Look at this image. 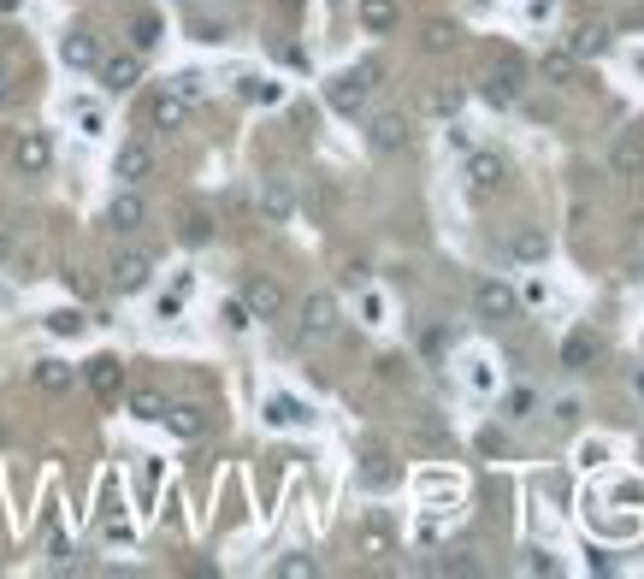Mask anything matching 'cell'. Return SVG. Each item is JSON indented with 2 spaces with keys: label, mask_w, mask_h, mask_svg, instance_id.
<instances>
[{
  "label": "cell",
  "mask_w": 644,
  "mask_h": 579,
  "mask_svg": "<svg viewBox=\"0 0 644 579\" xmlns=\"http://www.w3.org/2000/svg\"><path fill=\"white\" fill-rule=\"evenodd\" d=\"M455 42H461V30H455L450 18H432V24L420 30V48H426V54H450Z\"/></svg>",
  "instance_id": "obj_28"
},
{
  "label": "cell",
  "mask_w": 644,
  "mask_h": 579,
  "mask_svg": "<svg viewBox=\"0 0 644 579\" xmlns=\"http://www.w3.org/2000/svg\"><path fill=\"white\" fill-rule=\"evenodd\" d=\"M591 355H597V337H591V331H574V337L562 343V361H568V367H585Z\"/></svg>",
  "instance_id": "obj_33"
},
{
  "label": "cell",
  "mask_w": 644,
  "mask_h": 579,
  "mask_svg": "<svg viewBox=\"0 0 644 579\" xmlns=\"http://www.w3.org/2000/svg\"><path fill=\"white\" fill-rule=\"evenodd\" d=\"M101 225H107L113 237H136V231L148 225V201H142V190H136V184H125V190L107 201V219H101Z\"/></svg>",
  "instance_id": "obj_5"
},
{
  "label": "cell",
  "mask_w": 644,
  "mask_h": 579,
  "mask_svg": "<svg viewBox=\"0 0 644 579\" xmlns=\"http://www.w3.org/2000/svg\"><path fill=\"white\" fill-rule=\"evenodd\" d=\"M337 325H343L337 296H331V290H308V296H302V320H296L302 343H325V337H337Z\"/></svg>",
  "instance_id": "obj_2"
},
{
  "label": "cell",
  "mask_w": 644,
  "mask_h": 579,
  "mask_svg": "<svg viewBox=\"0 0 644 579\" xmlns=\"http://www.w3.org/2000/svg\"><path fill=\"white\" fill-rule=\"evenodd\" d=\"M379 379H390V385L408 379V361H402V355H385V361H379Z\"/></svg>",
  "instance_id": "obj_37"
},
{
  "label": "cell",
  "mask_w": 644,
  "mask_h": 579,
  "mask_svg": "<svg viewBox=\"0 0 644 579\" xmlns=\"http://www.w3.org/2000/svg\"><path fill=\"white\" fill-rule=\"evenodd\" d=\"M60 60L71 65V71H95V60H101V42H95V30H71L60 42Z\"/></svg>",
  "instance_id": "obj_22"
},
{
  "label": "cell",
  "mask_w": 644,
  "mask_h": 579,
  "mask_svg": "<svg viewBox=\"0 0 644 579\" xmlns=\"http://www.w3.org/2000/svg\"><path fill=\"white\" fill-rule=\"evenodd\" d=\"M479 6H491V0H479Z\"/></svg>",
  "instance_id": "obj_44"
},
{
  "label": "cell",
  "mask_w": 644,
  "mask_h": 579,
  "mask_svg": "<svg viewBox=\"0 0 644 579\" xmlns=\"http://www.w3.org/2000/svg\"><path fill=\"white\" fill-rule=\"evenodd\" d=\"M633 390H639V396H644V367H639V373H633Z\"/></svg>",
  "instance_id": "obj_43"
},
{
  "label": "cell",
  "mask_w": 644,
  "mask_h": 579,
  "mask_svg": "<svg viewBox=\"0 0 644 579\" xmlns=\"http://www.w3.org/2000/svg\"><path fill=\"white\" fill-rule=\"evenodd\" d=\"M473 314H479L485 325L515 320V314H520L515 284H509V278H479V284H473Z\"/></svg>",
  "instance_id": "obj_3"
},
{
  "label": "cell",
  "mask_w": 644,
  "mask_h": 579,
  "mask_svg": "<svg viewBox=\"0 0 644 579\" xmlns=\"http://www.w3.org/2000/svg\"><path fill=\"white\" fill-rule=\"evenodd\" d=\"M556 420H562V426H574V420H580V402H574V396H562V402H556Z\"/></svg>",
  "instance_id": "obj_40"
},
{
  "label": "cell",
  "mask_w": 644,
  "mask_h": 579,
  "mask_svg": "<svg viewBox=\"0 0 644 579\" xmlns=\"http://www.w3.org/2000/svg\"><path fill=\"white\" fill-rule=\"evenodd\" d=\"M609 172H615V178H644V125L615 136V148H609Z\"/></svg>",
  "instance_id": "obj_14"
},
{
  "label": "cell",
  "mask_w": 644,
  "mask_h": 579,
  "mask_svg": "<svg viewBox=\"0 0 644 579\" xmlns=\"http://www.w3.org/2000/svg\"><path fill=\"white\" fill-rule=\"evenodd\" d=\"M142 119H148V130H166V136H172V130L190 125V101H184L178 89H160V95L148 101V113H142Z\"/></svg>",
  "instance_id": "obj_15"
},
{
  "label": "cell",
  "mask_w": 644,
  "mask_h": 579,
  "mask_svg": "<svg viewBox=\"0 0 644 579\" xmlns=\"http://www.w3.org/2000/svg\"><path fill=\"white\" fill-rule=\"evenodd\" d=\"M355 12H361V30L367 36H390L402 24V0H361Z\"/></svg>",
  "instance_id": "obj_21"
},
{
  "label": "cell",
  "mask_w": 644,
  "mask_h": 579,
  "mask_svg": "<svg viewBox=\"0 0 644 579\" xmlns=\"http://www.w3.org/2000/svg\"><path fill=\"white\" fill-rule=\"evenodd\" d=\"M574 60H603L609 48H615V30L603 24V18H580L574 30H568V42H562Z\"/></svg>",
  "instance_id": "obj_8"
},
{
  "label": "cell",
  "mask_w": 644,
  "mask_h": 579,
  "mask_svg": "<svg viewBox=\"0 0 644 579\" xmlns=\"http://www.w3.org/2000/svg\"><path fill=\"white\" fill-rule=\"evenodd\" d=\"M154 42H160V18H154V12H142V18H130V48H136V54H148Z\"/></svg>",
  "instance_id": "obj_30"
},
{
  "label": "cell",
  "mask_w": 644,
  "mask_h": 579,
  "mask_svg": "<svg viewBox=\"0 0 644 579\" xmlns=\"http://www.w3.org/2000/svg\"><path fill=\"white\" fill-rule=\"evenodd\" d=\"M77 379L95 390L101 402H119V390H125V361H119V355H95L89 367H77Z\"/></svg>",
  "instance_id": "obj_11"
},
{
  "label": "cell",
  "mask_w": 644,
  "mask_h": 579,
  "mask_svg": "<svg viewBox=\"0 0 644 579\" xmlns=\"http://www.w3.org/2000/svg\"><path fill=\"white\" fill-rule=\"evenodd\" d=\"M148 278H154V260L142 255V249H125V255H113V266H107V284H113L119 296L148 290Z\"/></svg>",
  "instance_id": "obj_9"
},
{
  "label": "cell",
  "mask_w": 644,
  "mask_h": 579,
  "mask_svg": "<svg viewBox=\"0 0 644 579\" xmlns=\"http://www.w3.org/2000/svg\"><path fill=\"white\" fill-rule=\"evenodd\" d=\"M160 420H166V432H172V438H184V444L207 432V414H201L195 402H166V414H160Z\"/></svg>",
  "instance_id": "obj_20"
},
{
  "label": "cell",
  "mask_w": 644,
  "mask_h": 579,
  "mask_svg": "<svg viewBox=\"0 0 644 579\" xmlns=\"http://www.w3.org/2000/svg\"><path fill=\"white\" fill-rule=\"evenodd\" d=\"M266 420H272V426H314L308 402H296V396H272V402H266Z\"/></svg>",
  "instance_id": "obj_26"
},
{
  "label": "cell",
  "mask_w": 644,
  "mask_h": 579,
  "mask_svg": "<svg viewBox=\"0 0 644 579\" xmlns=\"http://www.w3.org/2000/svg\"><path fill=\"white\" fill-rule=\"evenodd\" d=\"M361 485H367V491H385V485H396V461H390V455H367Z\"/></svg>",
  "instance_id": "obj_29"
},
{
  "label": "cell",
  "mask_w": 644,
  "mask_h": 579,
  "mask_svg": "<svg viewBox=\"0 0 644 579\" xmlns=\"http://www.w3.org/2000/svg\"><path fill=\"white\" fill-rule=\"evenodd\" d=\"M172 89H178L184 101H195V95H201V77H195V71H184V77H172Z\"/></svg>",
  "instance_id": "obj_38"
},
{
  "label": "cell",
  "mask_w": 644,
  "mask_h": 579,
  "mask_svg": "<svg viewBox=\"0 0 644 579\" xmlns=\"http://www.w3.org/2000/svg\"><path fill=\"white\" fill-rule=\"evenodd\" d=\"M355 550H361V556H390V550H396V526L373 509V515L355 526Z\"/></svg>",
  "instance_id": "obj_18"
},
{
  "label": "cell",
  "mask_w": 644,
  "mask_h": 579,
  "mask_svg": "<svg viewBox=\"0 0 644 579\" xmlns=\"http://www.w3.org/2000/svg\"><path fill=\"white\" fill-rule=\"evenodd\" d=\"M461 101H467V89H461V83H438V89L426 95V113H432V119H455V113H461Z\"/></svg>",
  "instance_id": "obj_27"
},
{
  "label": "cell",
  "mask_w": 644,
  "mask_h": 579,
  "mask_svg": "<svg viewBox=\"0 0 644 579\" xmlns=\"http://www.w3.org/2000/svg\"><path fill=\"white\" fill-rule=\"evenodd\" d=\"M95 77H101L107 95H130V89L142 83V54H136V48H130V54H101V60H95Z\"/></svg>",
  "instance_id": "obj_7"
},
{
  "label": "cell",
  "mask_w": 644,
  "mask_h": 579,
  "mask_svg": "<svg viewBox=\"0 0 644 579\" xmlns=\"http://www.w3.org/2000/svg\"><path fill=\"white\" fill-rule=\"evenodd\" d=\"M509 255H515V260H526V266H532V260H544V255H550V237H544V231H538V225H520L515 237H509Z\"/></svg>",
  "instance_id": "obj_25"
},
{
  "label": "cell",
  "mask_w": 644,
  "mask_h": 579,
  "mask_svg": "<svg viewBox=\"0 0 644 579\" xmlns=\"http://www.w3.org/2000/svg\"><path fill=\"white\" fill-rule=\"evenodd\" d=\"M113 178H119V184H142V178H154V148H148L142 136L119 142V154H113Z\"/></svg>",
  "instance_id": "obj_13"
},
{
  "label": "cell",
  "mask_w": 644,
  "mask_h": 579,
  "mask_svg": "<svg viewBox=\"0 0 644 579\" xmlns=\"http://www.w3.org/2000/svg\"><path fill=\"white\" fill-rule=\"evenodd\" d=\"M479 95H485L491 107H515V101H520V60H515V54H503V65L479 83Z\"/></svg>",
  "instance_id": "obj_17"
},
{
  "label": "cell",
  "mask_w": 644,
  "mask_h": 579,
  "mask_svg": "<svg viewBox=\"0 0 644 579\" xmlns=\"http://www.w3.org/2000/svg\"><path fill=\"white\" fill-rule=\"evenodd\" d=\"M260 219L266 225H290L296 219V184L290 178H266L260 184Z\"/></svg>",
  "instance_id": "obj_16"
},
{
  "label": "cell",
  "mask_w": 644,
  "mask_h": 579,
  "mask_svg": "<svg viewBox=\"0 0 644 579\" xmlns=\"http://www.w3.org/2000/svg\"><path fill=\"white\" fill-rule=\"evenodd\" d=\"M48 166H54L48 130H18V142H12V172H18V178H42Z\"/></svg>",
  "instance_id": "obj_4"
},
{
  "label": "cell",
  "mask_w": 644,
  "mask_h": 579,
  "mask_svg": "<svg viewBox=\"0 0 644 579\" xmlns=\"http://www.w3.org/2000/svg\"><path fill=\"white\" fill-rule=\"evenodd\" d=\"M461 172H467V190H473V195H497V190H503V178H509L503 154H491V148H473Z\"/></svg>",
  "instance_id": "obj_10"
},
{
  "label": "cell",
  "mask_w": 644,
  "mask_h": 579,
  "mask_svg": "<svg viewBox=\"0 0 644 579\" xmlns=\"http://www.w3.org/2000/svg\"><path fill=\"white\" fill-rule=\"evenodd\" d=\"M538 77H544L550 89H580V60H574L568 48H550V54L538 60Z\"/></svg>",
  "instance_id": "obj_19"
},
{
  "label": "cell",
  "mask_w": 644,
  "mask_h": 579,
  "mask_svg": "<svg viewBox=\"0 0 644 579\" xmlns=\"http://www.w3.org/2000/svg\"><path fill=\"white\" fill-rule=\"evenodd\" d=\"M225 325H231V331H243V325H255V320H249V308H243V302H231V308H225Z\"/></svg>",
  "instance_id": "obj_39"
},
{
  "label": "cell",
  "mask_w": 644,
  "mask_h": 579,
  "mask_svg": "<svg viewBox=\"0 0 644 579\" xmlns=\"http://www.w3.org/2000/svg\"><path fill=\"white\" fill-rule=\"evenodd\" d=\"M237 95L266 107V101H278V83H266V77H243V83H237Z\"/></svg>",
  "instance_id": "obj_35"
},
{
  "label": "cell",
  "mask_w": 644,
  "mask_h": 579,
  "mask_svg": "<svg viewBox=\"0 0 644 579\" xmlns=\"http://www.w3.org/2000/svg\"><path fill=\"white\" fill-rule=\"evenodd\" d=\"M130 414L136 420H160L166 414V396L160 390H130Z\"/></svg>",
  "instance_id": "obj_32"
},
{
  "label": "cell",
  "mask_w": 644,
  "mask_h": 579,
  "mask_svg": "<svg viewBox=\"0 0 644 579\" xmlns=\"http://www.w3.org/2000/svg\"><path fill=\"white\" fill-rule=\"evenodd\" d=\"M385 77V65L379 60H361L355 71H337L331 83H325V107L331 113H343V119H355L361 107H367V95H373V83Z\"/></svg>",
  "instance_id": "obj_1"
},
{
  "label": "cell",
  "mask_w": 644,
  "mask_h": 579,
  "mask_svg": "<svg viewBox=\"0 0 644 579\" xmlns=\"http://www.w3.org/2000/svg\"><path fill=\"white\" fill-rule=\"evenodd\" d=\"M213 231H219V225H213V213H207V207H184V213H178V237H184L190 249H207V243H213Z\"/></svg>",
  "instance_id": "obj_23"
},
{
  "label": "cell",
  "mask_w": 644,
  "mask_h": 579,
  "mask_svg": "<svg viewBox=\"0 0 644 579\" xmlns=\"http://www.w3.org/2000/svg\"><path fill=\"white\" fill-rule=\"evenodd\" d=\"M532 408H538V396H532V390H509V402H503V414H509V420H526Z\"/></svg>",
  "instance_id": "obj_36"
},
{
  "label": "cell",
  "mask_w": 644,
  "mask_h": 579,
  "mask_svg": "<svg viewBox=\"0 0 644 579\" xmlns=\"http://www.w3.org/2000/svg\"><path fill=\"white\" fill-rule=\"evenodd\" d=\"M30 379H36V390H48V396H65V390L77 385V367L71 361H36Z\"/></svg>",
  "instance_id": "obj_24"
},
{
  "label": "cell",
  "mask_w": 644,
  "mask_h": 579,
  "mask_svg": "<svg viewBox=\"0 0 644 579\" xmlns=\"http://www.w3.org/2000/svg\"><path fill=\"white\" fill-rule=\"evenodd\" d=\"M12 249H18V237H12V231H0V260H12Z\"/></svg>",
  "instance_id": "obj_41"
},
{
  "label": "cell",
  "mask_w": 644,
  "mask_h": 579,
  "mask_svg": "<svg viewBox=\"0 0 644 579\" xmlns=\"http://www.w3.org/2000/svg\"><path fill=\"white\" fill-rule=\"evenodd\" d=\"M18 6H24V0H0V12H18Z\"/></svg>",
  "instance_id": "obj_42"
},
{
  "label": "cell",
  "mask_w": 644,
  "mask_h": 579,
  "mask_svg": "<svg viewBox=\"0 0 644 579\" xmlns=\"http://www.w3.org/2000/svg\"><path fill=\"white\" fill-rule=\"evenodd\" d=\"M278 579H314L320 574V562L314 556H302V550H290V556H278V568H272Z\"/></svg>",
  "instance_id": "obj_31"
},
{
  "label": "cell",
  "mask_w": 644,
  "mask_h": 579,
  "mask_svg": "<svg viewBox=\"0 0 644 579\" xmlns=\"http://www.w3.org/2000/svg\"><path fill=\"white\" fill-rule=\"evenodd\" d=\"M83 314H77V308H54V314H48V331H54V337H83Z\"/></svg>",
  "instance_id": "obj_34"
},
{
  "label": "cell",
  "mask_w": 644,
  "mask_h": 579,
  "mask_svg": "<svg viewBox=\"0 0 644 579\" xmlns=\"http://www.w3.org/2000/svg\"><path fill=\"white\" fill-rule=\"evenodd\" d=\"M237 302L249 308V320H278V314H284V284L266 278V272H255V278H243V296H237Z\"/></svg>",
  "instance_id": "obj_6"
},
{
  "label": "cell",
  "mask_w": 644,
  "mask_h": 579,
  "mask_svg": "<svg viewBox=\"0 0 644 579\" xmlns=\"http://www.w3.org/2000/svg\"><path fill=\"white\" fill-rule=\"evenodd\" d=\"M367 142H373V154H408V142H414V125L402 119V113H379L373 125H367Z\"/></svg>",
  "instance_id": "obj_12"
}]
</instances>
